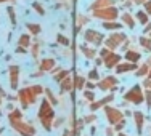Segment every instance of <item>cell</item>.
Listing matches in <instances>:
<instances>
[{"instance_id":"4dcf8cb0","label":"cell","mask_w":151,"mask_h":136,"mask_svg":"<svg viewBox=\"0 0 151 136\" xmlns=\"http://www.w3.org/2000/svg\"><path fill=\"white\" fill-rule=\"evenodd\" d=\"M85 96H87L88 99H93V93H88V91H87V93H85Z\"/></svg>"},{"instance_id":"ffe728a7","label":"cell","mask_w":151,"mask_h":136,"mask_svg":"<svg viewBox=\"0 0 151 136\" xmlns=\"http://www.w3.org/2000/svg\"><path fill=\"white\" fill-rule=\"evenodd\" d=\"M29 35H21V38H19V45H24V46H27L29 45Z\"/></svg>"},{"instance_id":"30bf717a","label":"cell","mask_w":151,"mask_h":136,"mask_svg":"<svg viewBox=\"0 0 151 136\" xmlns=\"http://www.w3.org/2000/svg\"><path fill=\"white\" fill-rule=\"evenodd\" d=\"M18 66H12L10 67V83H12V88H16L18 87Z\"/></svg>"},{"instance_id":"52a82bcc","label":"cell","mask_w":151,"mask_h":136,"mask_svg":"<svg viewBox=\"0 0 151 136\" xmlns=\"http://www.w3.org/2000/svg\"><path fill=\"white\" fill-rule=\"evenodd\" d=\"M125 40V37L122 34H116V35H109L108 37V40H106V43H108V46L109 48H116V46H119V43H122V42Z\"/></svg>"},{"instance_id":"d6a6232c","label":"cell","mask_w":151,"mask_h":136,"mask_svg":"<svg viewBox=\"0 0 151 136\" xmlns=\"http://www.w3.org/2000/svg\"><path fill=\"white\" fill-rule=\"evenodd\" d=\"M119 136H125V135H119Z\"/></svg>"},{"instance_id":"d6986e66","label":"cell","mask_w":151,"mask_h":136,"mask_svg":"<svg viewBox=\"0 0 151 136\" xmlns=\"http://www.w3.org/2000/svg\"><path fill=\"white\" fill-rule=\"evenodd\" d=\"M27 27H29V31L32 34H39L40 32V26L39 24H27Z\"/></svg>"},{"instance_id":"1f68e13d","label":"cell","mask_w":151,"mask_h":136,"mask_svg":"<svg viewBox=\"0 0 151 136\" xmlns=\"http://www.w3.org/2000/svg\"><path fill=\"white\" fill-rule=\"evenodd\" d=\"M150 77H151V70H150Z\"/></svg>"},{"instance_id":"8fae6325","label":"cell","mask_w":151,"mask_h":136,"mask_svg":"<svg viewBox=\"0 0 151 136\" xmlns=\"http://www.w3.org/2000/svg\"><path fill=\"white\" fill-rule=\"evenodd\" d=\"M114 85H116V78H114V77H106L105 80L100 82V88H101V90H108V88H113Z\"/></svg>"},{"instance_id":"836d02e7","label":"cell","mask_w":151,"mask_h":136,"mask_svg":"<svg viewBox=\"0 0 151 136\" xmlns=\"http://www.w3.org/2000/svg\"><path fill=\"white\" fill-rule=\"evenodd\" d=\"M0 2H5V0H0Z\"/></svg>"},{"instance_id":"7a4b0ae2","label":"cell","mask_w":151,"mask_h":136,"mask_svg":"<svg viewBox=\"0 0 151 136\" xmlns=\"http://www.w3.org/2000/svg\"><path fill=\"white\" fill-rule=\"evenodd\" d=\"M53 117H55V112H53V109L50 107L48 101H42L40 110H39V119H40L42 125L45 127V130H50V128H52Z\"/></svg>"},{"instance_id":"4fadbf2b","label":"cell","mask_w":151,"mask_h":136,"mask_svg":"<svg viewBox=\"0 0 151 136\" xmlns=\"http://www.w3.org/2000/svg\"><path fill=\"white\" fill-rule=\"evenodd\" d=\"M111 99H113V96H108V98L101 99V101H98V103H95V104H92V106H90V109H92V110H96L98 107H101V106H105L106 103H109Z\"/></svg>"},{"instance_id":"3957f363","label":"cell","mask_w":151,"mask_h":136,"mask_svg":"<svg viewBox=\"0 0 151 136\" xmlns=\"http://www.w3.org/2000/svg\"><path fill=\"white\" fill-rule=\"evenodd\" d=\"M42 93V87H29V88H24V90H21L19 93V99L21 103H23L24 107L31 106L32 103L35 101V96L40 95Z\"/></svg>"},{"instance_id":"f1b7e54d","label":"cell","mask_w":151,"mask_h":136,"mask_svg":"<svg viewBox=\"0 0 151 136\" xmlns=\"http://www.w3.org/2000/svg\"><path fill=\"white\" fill-rule=\"evenodd\" d=\"M88 78H92V80H95V78H98V74H96V70H92V72L88 74Z\"/></svg>"},{"instance_id":"6da1fadb","label":"cell","mask_w":151,"mask_h":136,"mask_svg":"<svg viewBox=\"0 0 151 136\" xmlns=\"http://www.w3.org/2000/svg\"><path fill=\"white\" fill-rule=\"evenodd\" d=\"M8 119H10V123L13 125V128H16L23 136H34V128L21 120V112L19 110H13V112L8 115Z\"/></svg>"},{"instance_id":"603a6c76","label":"cell","mask_w":151,"mask_h":136,"mask_svg":"<svg viewBox=\"0 0 151 136\" xmlns=\"http://www.w3.org/2000/svg\"><path fill=\"white\" fill-rule=\"evenodd\" d=\"M108 3H109V0H98V2H96L95 5H93V8L100 10V6H101V5H108Z\"/></svg>"},{"instance_id":"ac0fdd59","label":"cell","mask_w":151,"mask_h":136,"mask_svg":"<svg viewBox=\"0 0 151 136\" xmlns=\"http://www.w3.org/2000/svg\"><path fill=\"white\" fill-rule=\"evenodd\" d=\"M103 26H105L106 29H121V27H122L119 23H105Z\"/></svg>"},{"instance_id":"7c38bea8","label":"cell","mask_w":151,"mask_h":136,"mask_svg":"<svg viewBox=\"0 0 151 136\" xmlns=\"http://www.w3.org/2000/svg\"><path fill=\"white\" fill-rule=\"evenodd\" d=\"M134 115H135V122H137V131L142 133V130H143V114L142 112H135Z\"/></svg>"},{"instance_id":"ba28073f","label":"cell","mask_w":151,"mask_h":136,"mask_svg":"<svg viewBox=\"0 0 151 136\" xmlns=\"http://www.w3.org/2000/svg\"><path fill=\"white\" fill-rule=\"evenodd\" d=\"M85 40L92 42V43H95V45H100L103 40V35L98 34V32H95V31H87L85 32Z\"/></svg>"},{"instance_id":"484cf974","label":"cell","mask_w":151,"mask_h":136,"mask_svg":"<svg viewBox=\"0 0 151 136\" xmlns=\"http://www.w3.org/2000/svg\"><path fill=\"white\" fill-rule=\"evenodd\" d=\"M58 42L63 45H69V40H68L66 37H63V35H58Z\"/></svg>"},{"instance_id":"2e32d148","label":"cell","mask_w":151,"mask_h":136,"mask_svg":"<svg viewBox=\"0 0 151 136\" xmlns=\"http://www.w3.org/2000/svg\"><path fill=\"white\" fill-rule=\"evenodd\" d=\"M125 58H127L129 61H132V63H135V61L140 59V55H138V53H134V51H127Z\"/></svg>"},{"instance_id":"8992f818","label":"cell","mask_w":151,"mask_h":136,"mask_svg":"<svg viewBox=\"0 0 151 136\" xmlns=\"http://www.w3.org/2000/svg\"><path fill=\"white\" fill-rule=\"evenodd\" d=\"M106 115H108V120L111 123H117V122L122 120V114L121 110L117 109H113V107H106Z\"/></svg>"},{"instance_id":"83f0119b","label":"cell","mask_w":151,"mask_h":136,"mask_svg":"<svg viewBox=\"0 0 151 136\" xmlns=\"http://www.w3.org/2000/svg\"><path fill=\"white\" fill-rule=\"evenodd\" d=\"M34 8H35V10H37V11H39V15H45L44 8H42V6L39 5V3H34Z\"/></svg>"},{"instance_id":"5b68a950","label":"cell","mask_w":151,"mask_h":136,"mask_svg":"<svg viewBox=\"0 0 151 136\" xmlns=\"http://www.w3.org/2000/svg\"><path fill=\"white\" fill-rule=\"evenodd\" d=\"M95 15L98 18H103V19H114L117 16L116 8H101V10H96Z\"/></svg>"},{"instance_id":"7402d4cb","label":"cell","mask_w":151,"mask_h":136,"mask_svg":"<svg viewBox=\"0 0 151 136\" xmlns=\"http://www.w3.org/2000/svg\"><path fill=\"white\" fill-rule=\"evenodd\" d=\"M82 50H84L87 58H93V56H95V51H93V50H88V48H85V46H82Z\"/></svg>"},{"instance_id":"e0dca14e","label":"cell","mask_w":151,"mask_h":136,"mask_svg":"<svg viewBox=\"0 0 151 136\" xmlns=\"http://www.w3.org/2000/svg\"><path fill=\"white\" fill-rule=\"evenodd\" d=\"M69 90H71V80L66 77L63 80V83H61V91H69Z\"/></svg>"},{"instance_id":"5bb4252c","label":"cell","mask_w":151,"mask_h":136,"mask_svg":"<svg viewBox=\"0 0 151 136\" xmlns=\"http://www.w3.org/2000/svg\"><path fill=\"white\" fill-rule=\"evenodd\" d=\"M53 66H55V61H53V59H44V61H42V64H40L42 70H50Z\"/></svg>"},{"instance_id":"4316f807","label":"cell","mask_w":151,"mask_h":136,"mask_svg":"<svg viewBox=\"0 0 151 136\" xmlns=\"http://www.w3.org/2000/svg\"><path fill=\"white\" fill-rule=\"evenodd\" d=\"M66 75H68V70H63V72H60L58 75H56V80H64Z\"/></svg>"},{"instance_id":"9a60e30c","label":"cell","mask_w":151,"mask_h":136,"mask_svg":"<svg viewBox=\"0 0 151 136\" xmlns=\"http://www.w3.org/2000/svg\"><path fill=\"white\" fill-rule=\"evenodd\" d=\"M135 69V64H122V66H117V72H125V70H134Z\"/></svg>"},{"instance_id":"9c48e42d","label":"cell","mask_w":151,"mask_h":136,"mask_svg":"<svg viewBox=\"0 0 151 136\" xmlns=\"http://www.w3.org/2000/svg\"><path fill=\"white\" fill-rule=\"evenodd\" d=\"M119 55H114V53H108V56H105V64L106 67H114L119 63Z\"/></svg>"},{"instance_id":"44dd1931","label":"cell","mask_w":151,"mask_h":136,"mask_svg":"<svg viewBox=\"0 0 151 136\" xmlns=\"http://www.w3.org/2000/svg\"><path fill=\"white\" fill-rule=\"evenodd\" d=\"M124 23L129 24V27H134V19L130 18V15H124Z\"/></svg>"},{"instance_id":"cb8c5ba5","label":"cell","mask_w":151,"mask_h":136,"mask_svg":"<svg viewBox=\"0 0 151 136\" xmlns=\"http://www.w3.org/2000/svg\"><path fill=\"white\" fill-rule=\"evenodd\" d=\"M137 18H138V21H140L142 24H146V21H148V19H146V15H145V13H142V11L137 15Z\"/></svg>"},{"instance_id":"d4e9b609","label":"cell","mask_w":151,"mask_h":136,"mask_svg":"<svg viewBox=\"0 0 151 136\" xmlns=\"http://www.w3.org/2000/svg\"><path fill=\"white\" fill-rule=\"evenodd\" d=\"M140 43H142L143 46H146V48H150V46H151L150 40H148V38H145V37H143V38H140Z\"/></svg>"},{"instance_id":"277c9868","label":"cell","mask_w":151,"mask_h":136,"mask_svg":"<svg viewBox=\"0 0 151 136\" xmlns=\"http://www.w3.org/2000/svg\"><path fill=\"white\" fill-rule=\"evenodd\" d=\"M125 99L130 103H134V104H140V103H143V95H142V88L140 87H134L130 91L125 95Z\"/></svg>"},{"instance_id":"f546056e","label":"cell","mask_w":151,"mask_h":136,"mask_svg":"<svg viewBox=\"0 0 151 136\" xmlns=\"http://www.w3.org/2000/svg\"><path fill=\"white\" fill-rule=\"evenodd\" d=\"M145 6H146V11H148V13H150V15H151V0H150V2H148V3H146V5H145Z\"/></svg>"}]
</instances>
